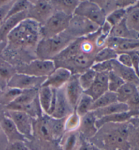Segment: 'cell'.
I'll list each match as a JSON object with an SVG mask.
<instances>
[{"label":"cell","mask_w":139,"mask_h":150,"mask_svg":"<svg viewBox=\"0 0 139 150\" xmlns=\"http://www.w3.org/2000/svg\"><path fill=\"white\" fill-rule=\"evenodd\" d=\"M113 69L125 82L132 83L136 86L139 84V78L132 68L127 67L119 64L117 60H113Z\"/></svg>","instance_id":"obj_22"},{"label":"cell","mask_w":139,"mask_h":150,"mask_svg":"<svg viewBox=\"0 0 139 150\" xmlns=\"http://www.w3.org/2000/svg\"><path fill=\"white\" fill-rule=\"evenodd\" d=\"M16 69L7 61L0 59V86L3 91L4 87L7 84L12 77L16 74Z\"/></svg>","instance_id":"obj_28"},{"label":"cell","mask_w":139,"mask_h":150,"mask_svg":"<svg viewBox=\"0 0 139 150\" xmlns=\"http://www.w3.org/2000/svg\"><path fill=\"white\" fill-rule=\"evenodd\" d=\"M92 144H90L85 139H80V144L76 150H92Z\"/></svg>","instance_id":"obj_48"},{"label":"cell","mask_w":139,"mask_h":150,"mask_svg":"<svg viewBox=\"0 0 139 150\" xmlns=\"http://www.w3.org/2000/svg\"><path fill=\"white\" fill-rule=\"evenodd\" d=\"M47 78H37L27 74L16 73L10 79L7 87L16 88L20 91L31 89H39Z\"/></svg>","instance_id":"obj_10"},{"label":"cell","mask_w":139,"mask_h":150,"mask_svg":"<svg viewBox=\"0 0 139 150\" xmlns=\"http://www.w3.org/2000/svg\"><path fill=\"white\" fill-rule=\"evenodd\" d=\"M97 76V72H95L92 69L90 68L85 71L79 76V82L83 91L85 92L88 90L95 80Z\"/></svg>","instance_id":"obj_33"},{"label":"cell","mask_w":139,"mask_h":150,"mask_svg":"<svg viewBox=\"0 0 139 150\" xmlns=\"http://www.w3.org/2000/svg\"><path fill=\"white\" fill-rule=\"evenodd\" d=\"M126 15V9L117 8L107 15L105 21L113 27L122 21L125 18Z\"/></svg>","instance_id":"obj_38"},{"label":"cell","mask_w":139,"mask_h":150,"mask_svg":"<svg viewBox=\"0 0 139 150\" xmlns=\"http://www.w3.org/2000/svg\"><path fill=\"white\" fill-rule=\"evenodd\" d=\"M1 133H3V132H2V130H1V127H0V137H1Z\"/></svg>","instance_id":"obj_51"},{"label":"cell","mask_w":139,"mask_h":150,"mask_svg":"<svg viewBox=\"0 0 139 150\" xmlns=\"http://www.w3.org/2000/svg\"><path fill=\"white\" fill-rule=\"evenodd\" d=\"M5 150H29L25 144V141H15L13 143H8Z\"/></svg>","instance_id":"obj_47"},{"label":"cell","mask_w":139,"mask_h":150,"mask_svg":"<svg viewBox=\"0 0 139 150\" xmlns=\"http://www.w3.org/2000/svg\"><path fill=\"white\" fill-rule=\"evenodd\" d=\"M125 21L130 31L139 33V1L126 9Z\"/></svg>","instance_id":"obj_23"},{"label":"cell","mask_w":139,"mask_h":150,"mask_svg":"<svg viewBox=\"0 0 139 150\" xmlns=\"http://www.w3.org/2000/svg\"><path fill=\"white\" fill-rule=\"evenodd\" d=\"M0 127L8 143L25 141V137L19 132L13 121L6 113L0 116Z\"/></svg>","instance_id":"obj_15"},{"label":"cell","mask_w":139,"mask_h":150,"mask_svg":"<svg viewBox=\"0 0 139 150\" xmlns=\"http://www.w3.org/2000/svg\"><path fill=\"white\" fill-rule=\"evenodd\" d=\"M27 18V10L6 19L0 27V43L7 41V38L10 32L13 31L22 21Z\"/></svg>","instance_id":"obj_20"},{"label":"cell","mask_w":139,"mask_h":150,"mask_svg":"<svg viewBox=\"0 0 139 150\" xmlns=\"http://www.w3.org/2000/svg\"><path fill=\"white\" fill-rule=\"evenodd\" d=\"M109 36L121 39H139V33L128 29L126 24L125 18L111 28Z\"/></svg>","instance_id":"obj_24"},{"label":"cell","mask_w":139,"mask_h":150,"mask_svg":"<svg viewBox=\"0 0 139 150\" xmlns=\"http://www.w3.org/2000/svg\"><path fill=\"white\" fill-rule=\"evenodd\" d=\"M73 110L66 97L64 87L58 89L54 109L50 117L55 119H64Z\"/></svg>","instance_id":"obj_14"},{"label":"cell","mask_w":139,"mask_h":150,"mask_svg":"<svg viewBox=\"0 0 139 150\" xmlns=\"http://www.w3.org/2000/svg\"><path fill=\"white\" fill-rule=\"evenodd\" d=\"M128 111H129V109H128L127 105L117 101L109 105L104 107V108L98 109L97 110L93 111L92 112L95 114V117H97V119H98L104 116H107V115L115 114V113H117L126 112Z\"/></svg>","instance_id":"obj_25"},{"label":"cell","mask_w":139,"mask_h":150,"mask_svg":"<svg viewBox=\"0 0 139 150\" xmlns=\"http://www.w3.org/2000/svg\"><path fill=\"white\" fill-rule=\"evenodd\" d=\"M117 61L121 65L132 68V59L129 53L121 52L118 53L117 57Z\"/></svg>","instance_id":"obj_44"},{"label":"cell","mask_w":139,"mask_h":150,"mask_svg":"<svg viewBox=\"0 0 139 150\" xmlns=\"http://www.w3.org/2000/svg\"><path fill=\"white\" fill-rule=\"evenodd\" d=\"M125 83L120 77L115 74L113 71L109 72L108 90L112 93H116L119 88Z\"/></svg>","instance_id":"obj_40"},{"label":"cell","mask_w":139,"mask_h":150,"mask_svg":"<svg viewBox=\"0 0 139 150\" xmlns=\"http://www.w3.org/2000/svg\"><path fill=\"white\" fill-rule=\"evenodd\" d=\"M55 10L51 1H30L27 10V18L31 19L42 26L54 13Z\"/></svg>","instance_id":"obj_8"},{"label":"cell","mask_w":139,"mask_h":150,"mask_svg":"<svg viewBox=\"0 0 139 150\" xmlns=\"http://www.w3.org/2000/svg\"><path fill=\"white\" fill-rule=\"evenodd\" d=\"M118 53L109 47L104 46L97 52L95 57V63L116 60Z\"/></svg>","instance_id":"obj_36"},{"label":"cell","mask_w":139,"mask_h":150,"mask_svg":"<svg viewBox=\"0 0 139 150\" xmlns=\"http://www.w3.org/2000/svg\"><path fill=\"white\" fill-rule=\"evenodd\" d=\"M30 5V1H25V0H18V1H15L10 8L8 12V14L6 17V20L10 17L14 15L20 13V12L27 11ZM5 20V21H6Z\"/></svg>","instance_id":"obj_39"},{"label":"cell","mask_w":139,"mask_h":150,"mask_svg":"<svg viewBox=\"0 0 139 150\" xmlns=\"http://www.w3.org/2000/svg\"><path fill=\"white\" fill-rule=\"evenodd\" d=\"M55 11L61 12L63 13L72 16L74 14L77 7L80 1L78 0H54L51 1Z\"/></svg>","instance_id":"obj_26"},{"label":"cell","mask_w":139,"mask_h":150,"mask_svg":"<svg viewBox=\"0 0 139 150\" xmlns=\"http://www.w3.org/2000/svg\"><path fill=\"white\" fill-rule=\"evenodd\" d=\"M56 69L52 60L35 59L29 64L20 66L16 70L17 73L27 74L37 78H48Z\"/></svg>","instance_id":"obj_5"},{"label":"cell","mask_w":139,"mask_h":150,"mask_svg":"<svg viewBox=\"0 0 139 150\" xmlns=\"http://www.w3.org/2000/svg\"><path fill=\"white\" fill-rule=\"evenodd\" d=\"M139 50V39H121L117 38L115 51L117 53Z\"/></svg>","instance_id":"obj_30"},{"label":"cell","mask_w":139,"mask_h":150,"mask_svg":"<svg viewBox=\"0 0 139 150\" xmlns=\"http://www.w3.org/2000/svg\"><path fill=\"white\" fill-rule=\"evenodd\" d=\"M116 102H117L116 93L107 91L97 99L94 100L90 111H93L98 109L104 108Z\"/></svg>","instance_id":"obj_31"},{"label":"cell","mask_w":139,"mask_h":150,"mask_svg":"<svg viewBox=\"0 0 139 150\" xmlns=\"http://www.w3.org/2000/svg\"><path fill=\"white\" fill-rule=\"evenodd\" d=\"M100 27L85 17L73 15L66 32L75 39L86 38L95 33Z\"/></svg>","instance_id":"obj_4"},{"label":"cell","mask_w":139,"mask_h":150,"mask_svg":"<svg viewBox=\"0 0 139 150\" xmlns=\"http://www.w3.org/2000/svg\"><path fill=\"white\" fill-rule=\"evenodd\" d=\"M137 91V86L132 83L125 82L115 93L117 101L126 103L128 100Z\"/></svg>","instance_id":"obj_29"},{"label":"cell","mask_w":139,"mask_h":150,"mask_svg":"<svg viewBox=\"0 0 139 150\" xmlns=\"http://www.w3.org/2000/svg\"><path fill=\"white\" fill-rule=\"evenodd\" d=\"M126 104L128 105L129 111L139 113V91L136 92Z\"/></svg>","instance_id":"obj_42"},{"label":"cell","mask_w":139,"mask_h":150,"mask_svg":"<svg viewBox=\"0 0 139 150\" xmlns=\"http://www.w3.org/2000/svg\"><path fill=\"white\" fill-rule=\"evenodd\" d=\"M1 95H2V90H1V89H0V99H1Z\"/></svg>","instance_id":"obj_50"},{"label":"cell","mask_w":139,"mask_h":150,"mask_svg":"<svg viewBox=\"0 0 139 150\" xmlns=\"http://www.w3.org/2000/svg\"><path fill=\"white\" fill-rule=\"evenodd\" d=\"M74 14L85 17L100 27L105 23L107 16L104 10L95 1H80Z\"/></svg>","instance_id":"obj_7"},{"label":"cell","mask_w":139,"mask_h":150,"mask_svg":"<svg viewBox=\"0 0 139 150\" xmlns=\"http://www.w3.org/2000/svg\"><path fill=\"white\" fill-rule=\"evenodd\" d=\"M22 92L23 91H20V90L7 87V88L4 90V91H2L0 103L4 106L8 105V104L13 102L22 93Z\"/></svg>","instance_id":"obj_37"},{"label":"cell","mask_w":139,"mask_h":150,"mask_svg":"<svg viewBox=\"0 0 139 150\" xmlns=\"http://www.w3.org/2000/svg\"><path fill=\"white\" fill-rule=\"evenodd\" d=\"M108 79L109 72L97 73V76L92 85L88 90L83 92V93L90 96L94 100L97 99L100 96L109 91Z\"/></svg>","instance_id":"obj_16"},{"label":"cell","mask_w":139,"mask_h":150,"mask_svg":"<svg viewBox=\"0 0 139 150\" xmlns=\"http://www.w3.org/2000/svg\"><path fill=\"white\" fill-rule=\"evenodd\" d=\"M137 89H138V91H139V84L137 86Z\"/></svg>","instance_id":"obj_52"},{"label":"cell","mask_w":139,"mask_h":150,"mask_svg":"<svg viewBox=\"0 0 139 150\" xmlns=\"http://www.w3.org/2000/svg\"><path fill=\"white\" fill-rule=\"evenodd\" d=\"M139 113L128 111L126 112L117 113L107 116H104L100 118L97 119L96 125L98 130L109 124H124L131 120L134 117H138Z\"/></svg>","instance_id":"obj_17"},{"label":"cell","mask_w":139,"mask_h":150,"mask_svg":"<svg viewBox=\"0 0 139 150\" xmlns=\"http://www.w3.org/2000/svg\"><path fill=\"white\" fill-rule=\"evenodd\" d=\"M0 89H1V86H0ZM2 90V89H1Z\"/></svg>","instance_id":"obj_54"},{"label":"cell","mask_w":139,"mask_h":150,"mask_svg":"<svg viewBox=\"0 0 139 150\" xmlns=\"http://www.w3.org/2000/svg\"><path fill=\"white\" fill-rule=\"evenodd\" d=\"M5 113L13 121L19 132L25 139H31L33 137V117L23 111L6 110Z\"/></svg>","instance_id":"obj_9"},{"label":"cell","mask_w":139,"mask_h":150,"mask_svg":"<svg viewBox=\"0 0 139 150\" xmlns=\"http://www.w3.org/2000/svg\"><path fill=\"white\" fill-rule=\"evenodd\" d=\"M65 119H55L48 116V121L52 130L54 140L61 139L65 133Z\"/></svg>","instance_id":"obj_32"},{"label":"cell","mask_w":139,"mask_h":150,"mask_svg":"<svg viewBox=\"0 0 139 150\" xmlns=\"http://www.w3.org/2000/svg\"><path fill=\"white\" fill-rule=\"evenodd\" d=\"M128 141L129 145H131L135 149L139 146V126H138L133 131L130 132Z\"/></svg>","instance_id":"obj_43"},{"label":"cell","mask_w":139,"mask_h":150,"mask_svg":"<svg viewBox=\"0 0 139 150\" xmlns=\"http://www.w3.org/2000/svg\"><path fill=\"white\" fill-rule=\"evenodd\" d=\"M75 40L66 31L53 38H41L36 46V55L38 59L53 60Z\"/></svg>","instance_id":"obj_2"},{"label":"cell","mask_w":139,"mask_h":150,"mask_svg":"<svg viewBox=\"0 0 139 150\" xmlns=\"http://www.w3.org/2000/svg\"><path fill=\"white\" fill-rule=\"evenodd\" d=\"M113 61L95 63L91 67V69L97 73L109 72L113 69Z\"/></svg>","instance_id":"obj_41"},{"label":"cell","mask_w":139,"mask_h":150,"mask_svg":"<svg viewBox=\"0 0 139 150\" xmlns=\"http://www.w3.org/2000/svg\"><path fill=\"white\" fill-rule=\"evenodd\" d=\"M80 123L81 117L74 109L65 119V132L78 131L80 128Z\"/></svg>","instance_id":"obj_35"},{"label":"cell","mask_w":139,"mask_h":150,"mask_svg":"<svg viewBox=\"0 0 139 150\" xmlns=\"http://www.w3.org/2000/svg\"><path fill=\"white\" fill-rule=\"evenodd\" d=\"M41 25L31 19L27 18L10 32L7 41L16 48H34L41 39Z\"/></svg>","instance_id":"obj_1"},{"label":"cell","mask_w":139,"mask_h":150,"mask_svg":"<svg viewBox=\"0 0 139 150\" xmlns=\"http://www.w3.org/2000/svg\"><path fill=\"white\" fill-rule=\"evenodd\" d=\"M61 139L63 150H76L80 144L81 135L78 131L65 132Z\"/></svg>","instance_id":"obj_27"},{"label":"cell","mask_w":139,"mask_h":150,"mask_svg":"<svg viewBox=\"0 0 139 150\" xmlns=\"http://www.w3.org/2000/svg\"><path fill=\"white\" fill-rule=\"evenodd\" d=\"M43 141H50L53 139L52 132L48 121V115L44 114L38 118L34 119L33 136Z\"/></svg>","instance_id":"obj_18"},{"label":"cell","mask_w":139,"mask_h":150,"mask_svg":"<svg viewBox=\"0 0 139 150\" xmlns=\"http://www.w3.org/2000/svg\"><path fill=\"white\" fill-rule=\"evenodd\" d=\"M93 101L94 100L90 96L86 95V94L83 93L75 110L76 111L77 113L82 117L86 113L90 112Z\"/></svg>","instance_id":"obj_34"},{"label":"cell","mask_w":139,"mask_h":150,"mask_svg":"<svg viewBox=\"0 0 139 150\" xmlns=\"http://www.w3.org/2000/svg\"><path fill=\"white\" fill-rule=\"evenodd\" d=\"M71 16L55 11L52 16L41 26V38H50L56 36L67 29Z\"/></svg>","instance_id":"obj_3"},{"label":"cell","mask_w":139,"mask_h":150,"mask_svg":"<svg viewBox=\"0 0 139 150\" xmlns=\"http://www.w3.org/2000/svg\"><path fill=\"white\" fill-rule=\"evenodd\" d=\"M129 53L131 56L132 59V68L135 72L136 76L139 78V54L136 51H132V52H127Z\"/></svg>","instance_id":"obj_46"},{"label":"cell","mask_w":139,"mask_h":150,"mask_svg":"<svg viewBox=\"0 0 139 150\" xmlns=\"http://www.w3.org/2000/svg\"><path fill=\"white\" fill-rule=\"evenodd\" d=\"M97 117L92 111H90L81 117V123L78 131L85 140L92 139L97 134L98 129L96 125Z\"/></svg>","instance_id":"obj_19"},{"label":"cell","mask_w":139,"mask_h":150,"mask_svg":"<svg viewBox=\"0 0 139 150\" xmlns=\"http://www.w3.org/2000/svg\"><path fill=\"white\" fill-rule=\"evenodd\" d=\"M72 76L71 72L64 67H57L49 76L42 86H48L54 89L63 88Z\"/></svg>","instance_id":"obj_13"},{"label":"cell","mask_w":139,"mask_h":150,"mask_svg":"<svg viewBox=\"0 0 139 150\" xmlns=\"http://www.w3.org/2000/svg\"><path fill=\"white\" fill-rule=\"evenodd\" d=\"M1 105V103H0V105ZM0 111H1V110H0Z\"/></svg>","instance_id":"obj_55"},{"label":"cell","mask_w":139,"mask_h":150,"mask_svg":"<svg viewBox=\"0 0 139 150\" xmlns=\"http://www.w3.org/2000/svg\"><path fill=\"white\" fill-rule=\"evenodd\" d=\"M38 90L39 89H31L23 91L22 93L13 102L5 106L6 109L8 111H20L23 106L31 103L37 97Z\"/></svg>","instance_id":"obj_21"},{"label":"cell","mask_w":139,"mask_h":150,"mask_svg":"<svg viewBox=\"0 0 139 150\" xmlns=\"http://www.w3.org/2000/svg\"><path fill=\"white\" fill-rule=\"evenodd\" d=\"M136 150H139V146L137 147V148H136Z\"/></svg>","instance_id":"obj_53"},{"label":"cell","mask_w":139,"mask_h":150,"mask_svg":"<svg viewBox=\"0 0 139 150\" xmlns=\"http://www.w3.org/2000/svg\"><path fill=\"white\" fill-rule=\"evenodd\" d=\"M129 133L128 127L123 124V126L121 125L119 127L104 132L102 141L109 148L115 150L126 149L130 146L128 141Z\"/></svg>","instance_id":"obj_6"},{"label":"cell","mask_w":139,"mask_h":150,"mask_svg":"<svg viewBox=\"0 0 139 150\" xmlns=\"http://www.w3.org/2000/svg\"><path fill=\"white\" fill-rule=\"evenodd\" d=\"M13 3L14 1H8L5 4H4L3 6L0 7V27H1V25H3L4 21H5L8 14V12H9L10 8H11Z\"/></svg>","instance_id":"obj_45"},{"label":"cell","mask_w":139,"mask_h":150,"mask_svg":"<svg viewBox=\"0 0 139 150\" xmlns=\"http://www.w3.org/2000/svg\"><path fill=\"white\" fill-rule=\"evenodd\" d=\"M56 89L48 86H41L38 90V99L43 113L50 116L54 111L56 99Z\"/></svg>","instance_id":"obj_11"},{"label":"cell","mask_w":139,"mask_h":150,"mask_svg":"<svg viewBox=\"0 0 139 150\" xmlns=\"http://www.w3.org/2000/svg\"><path fill=\"white\" fill-rule=\"evenodd\" d=\"M79 76L80 75L78 74L72 75L69 80L64 86L66 97L73 109H75L80 97L83 93L79 82Z\"/></svg>","instance_id":"obj_12"},{"label":"cell","mask_w":139,"mask_h":150,"mask_svg":"<svg viewBox=\"0 0 139 150\" xmlns=\"http://www.w3.org/2000/svg\"><path fill=\"white\" fill-rule=\"evenodd\" d=\"M92 150H104V149H102L101 148H100V147H98V146H96V145L92 144Z\"/></svg>","instance_id":"obj_49"}]
</instances>
